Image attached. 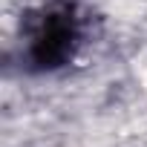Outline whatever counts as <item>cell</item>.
I'll use <instances>...</instances> for the list:
<instances>
[{"instance_id":"1","label":"cell","mask_w":147,"mask_h":147,"mask_svg":"<svg viewBox=\"0 0 147 147\" xmlns=\"http://www.w3.org/2000/svg\"><path fill=\"white\" fill-rule=\"evenodd\" d=\"M78 43V18L66 3H55L38 15L29 35V61L35 69L63 66Z\"/></svg>"}]
</instances>
